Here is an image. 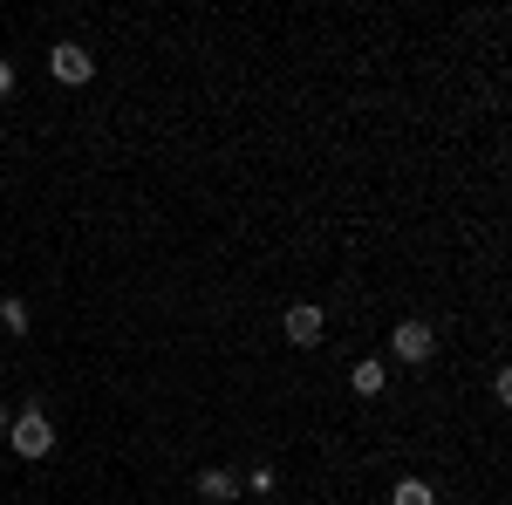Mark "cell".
Returning a JSON list of instances; mask_svg holds the SVG:
<instances>
[{"label":"cell","mask_w":512,"mask_h":505,"mask_svg":"<svg viewBox=\"0 0 512 505\" xmlns=\"http://www.w3.org/2000/svg\"><path fill=\"white\" fill-rule=\"evenodd\" d=\"M7 444H14L21 458H48V451H55V424H48L41 410H21V417L7 424Z\"/></svg>","instance_id":"6da1fadb"},{"label":"cell","mask_w":512,"mask_h":505,"mask_svg":"<svg viewBox=\"0 0 512 505\" xmlns=\"http://www.w3.org/2000/svg\"><path fill=\"white\" fill-rule=\"evenodd\" d=\"M48 69H55V82H69V89H82V82L96 76V55H89L82 41H55V48H48Z\"/></svg>","instance_id":"7a4b0ae2"},{"label":"cell","mask_w":512,"mask_h":505,"mask_svg":"<svg viewBox=\"0 0 512 505\" xmlns=\"http://www.w3.org/2000/svg\"><path fill=\"white\" fill-rule=\"evenodd\" d=\"M431 349H437L431 321H396L390 328V355L396 362H431Z\"/></svg>","instance_id":"3957f363"},{"label":"cell","mask_w":512,"mask_h":505,"mask_svg":"<svg viewBox=\"0 0 512 505\" xmlns=\"http://www.w3.org/2000/svg\"><path fill=\"white\" fill-rule=\"evenodd\" d=\"M280 328H287V342H294V349H315L321 335H328V314H321L315 301H294V308H287V321H280Z\"/></svg>","instance_id":"277c9868"},{"label":"cell","mask_w":512,"mask_h":505,"mask_svg":"<svg viewBox=\"0 0 512 505\" xmlns=\"http://www.w3.org/2000/svg\"><path fill=\"white\" fill-rule=\"evenodd\" d=\"M355 396H383V389H390V369H383V362H355Z\"/></svg>","instance_id":"5b68a950"},{"label":"cell","mask_w":512,"mask_h":505,"mask_svg":"<svg viewBox=\"0 0 512 505\" xmlns=\"http://www.w3.org/2000/svg\"><path fill=\"white\" fill-rule=\"evenodd\" d=\"M198 499L226 505V499H233V471H219V465H212V471H198Z\"/></svg>","instance_id":"8992f818"},{"label":"cell","mask_w":512,"mask_h":505,"mask_svg":"<svg viewBox=\"0 0 512 505\" xmlns=\"http://www.w3.org/2000/svg\"><path fill=\"white\" fill-rule=\"evenodd\" d=\"M390 505H437V492L424 485V478H403V485L390 492Z\"/></svg>","instance_id":"52a82bcc"},{"label":"cell","mask_w":512,"mask_h":505,"mask_svg":"<svg viewBox=\"0 0 512 505\" xmlns=\"http://www.w3.org/2000/svg\"><path fill=\"white\" fill-rule=\"evenodd\" d=\"M0 328H7V335H28V301L7 294V301H0Z\"/></svg>","instance_id":"ba28073f"},{"label":"cell","mask_w":512,"mask_h":505,"mask_svg":"<svg viewBox=\"0 0 512 505\" xmlns=\"http://www.w3.org/2000/svg\"><path fill=\"white\" fill-rule=\"evenodd\" d=\"M7 89H14V62L0 55V96H7Z\"/></svg>","instance_id":"9c48e42d"},{"label":"cell","mask_w":512,"mask_h":505,"mask_svg":"<svg viewBox=\"0 0 512 505\" xmlns=\"http://www.w3.org/2000/svg\"><path fill=\"white\" fill-rule=\"evenodd\" d=\"M7 424H14V417H7V410H0V437H7Z\"/></svg>","instance_id":"30bf717a"}]
</instances>
